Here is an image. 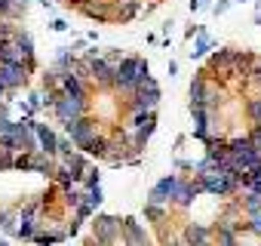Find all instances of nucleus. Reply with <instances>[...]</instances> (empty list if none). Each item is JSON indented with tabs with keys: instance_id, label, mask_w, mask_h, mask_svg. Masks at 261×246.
<instances>
[{
	"instance_id": "nucleus-29",
	"label": "nucleus",
	"mask_w": 261,
	"mask_h": 246,
	"mask_svg": "<svg viewBox=\"0 0 261 246\" xmlns=\"http://www.w3.org/2000/svg\"><path fill=\"white\" fill-rule=\"evenodd\" d=\"M0 16H4V19H16V13H13V0H0Z\"/></svg>"
},
{
	"instance_id": "nucleus-37",
	"label": "nucleus",
	"mask_w": 261,
	"mask_h": 246,
	"mask_svg": "<svg viewBox=\"0 0 261 246\" xmlns=\"http://www.w3.org/2000/svg\"><path fill=\"white\" fill-rule=\"evenodd\" d=\"M197 4H200V7H212V0H197Z\"/></svg>"
},
{
	"instance_id": "nucleus-9",
	"label": "nucleus",
	"mask_w": 261,
	"mask_h": 246,
	"mask_svg": "<svg viewBox=\"0 0 261 246\" xmlns=\"http://www.w3.org/2000/svg\"><path fill=\"white\" fill-rule=\"evenodd\" d=\"M86 65H89V80H95L98 86H111V71H114V65H111L105 56L86 59Z\"/></svg>"
},
{
	"instance_id": "nucleus-25",
	"label": "nucleus",
	"mask_w": 261,
	"mask_h": 246,
	"mask_svg": "<svg viewBox=\"0 0 261 246\" xmlns=\"http://www.w3.org/2000/svg\"><path fill=\"white\" fill-rule=\"evenodd\" d=\"M65 203L77 209V206L83 203V191H71V188H65Z\"/></svg>"
},
{
	"instance_id": "nucleus-33",
	"label": "nucleus",
	"mask_w": 261,
	"mask_h": 246,
	"mask_svg": "<svg viewBox=\"0 0 261 246\" xmlns=\"http://www.w3.org/2000/svg\"><path fill=\"white\" fill-rule=\"evenodd\" d=\"M71 151H74V148H71V139H59V154H65V157H68Z\"/></svg>"
},
{
	"instance_id": "nucleus-42",
	"label": "nucleus",
	"mask_w": 261,
	"mask_h": 246,
	"mask_svg": "<svg viewBox=\"0 0 261 246\" xmlns=\"http://www.w3.org/2000/svg\"><path fill=\"white\" fill-rule=\"evenodd\" d=\"M233 4H246V0H233Z\"/></svg>"
},
{
	"instance_id": "nucleus-38",
	"label": "nucleus",
	"mask_w": 261,
	"mask_h": 246,
	"mask_svg": "<svg viewBox=\"0 0 261 246\" xmlns=\"http://www.w3.org/2000/svg\"><path fill=\"white\" fill-rule=\"evenodd\" d=\"M4 222H7V212H0V228H4Z\"/></svg>"
},
{
	"instance_id": "nucleus-22",
	"label": "nucleus",
	"mask_w": 261,
	"mask_h": 246,
	"mask_svg": "<svg viewBox=\"0 0 261 246\" xmlns=\"http://www.w3.org/2000/svg\"><path fill=\"white\" fill-rule=\"evenodd\" d=\"M240 209H246V215H252V212H261V194L249 191V194H246V200L240 203Z\"/></svg>"
},
{
	"instance_id": "nucleus-40",
	"label": "nucleus",
	"mask_w": 261,
	"mask_h": 246,
	"mask_svg": "<svg viewBox=\"0 0 261 246\" xmlns=\"http://www.w3.org/2000/svg\"><path fill=\"white\" fill-rule=\"evenodd\" d=\"M68 4H83V0H68Z\"/></svg>"
},
{
	"instance_id": "nucleus-20",
	"label": "nucleus",
	"mask_w": 261,
	"mask_h": 246,
	"mask_svg": "<svg viewBox=\"0 0 261 246\" xmlns=\"http://www.w3.org/2000/svg\"><path fill=\"white\" fill-rule=\"evenodd\" d=\"M209 50H212V40H209V34L200 28V31H197V43H194V50H191V59H203Z\"/></svg>"
},
{
	"instance_id": "nucleus-8",
	"label": "nucleus",
	"mask_w": 261,
	"mask_h": 246,
	"mask_svg": "<svg viewBox=\"0 0 261 246\" xmlns=\"http://www.w3.org/2000/svg\"><path fill=\"white\" fill-rule=\"evenodd\" d=\"M34 136H37V151H43L46 157L59 154V136L46 127V123H34Z\"/></svg>"
},
{
	"instance_id": "nucleus-16",
	"label": "nucleus",
	"mask_w": 261,
	"mask_h": 246,
	"mask_svg": "<svg viewBox=\"0 0 261 246\" xmlns=\"http://www.w3.org/2000/svg\"><path fill=\"white\" fill-rule=\"evenodd\" d=\"M139 0H123V4H117L114 7V19H120V22H129V19H136L139 16Z\"/></svg>"
},
{
	"instance_id": "nucleus-7",
	"label": "nucleus",
	"mask_w": 261,
	"mask_h": 246,
	"mask_svg": "<svg viewBox=\"0 0 261 246\" xmlns=\"http://www.w3.org/2000/svg\"><path fill=\"white\" fill-rule=\"evenodd\" d=\"M117 231H120V222L114 218V215H98L95 218V228H92V240H98L101 246H111L114 240H117Z\"/></svg>"
},
{
	"instance_id": "nucleus-28",
	"label": "nucleus",
	"mask_w": 261,
	"mask_h": 246,
	"mask_svg": "<svg viewBox=\"0 0 261 246\" xmlns=\"http://www.w3.org/2000/svg\"><path fill=\"white\" fill-rule=\"evenodd\" d=\"M246 228H249L252 234H258V237H261V212H252V215H249V225H246Z\"/></svg>"
},
{
	"instance_id": "nucleus-24",
	"label": "nucleus",
	"mask_w": 261,
	"mask_h": 246,
	"mask_svg": "<svg viewBox=\"0 0 261 246\" xmlns=\"http://www.w3.org/2000/svg\"><path fill=\"white\" fill-rule=\"evenodd\" d=\"M13 157H16V151H10V148H0V173L13 169Z\"/></svg>"
},
{
	"instance_id": "nucleus-19",
	"label": "nucleus",
	"mask_w": 261,
	"mask_h": 246,
	"mask_svg": "<svg viewBox=\"0 0 261 246\" xmlns=\"http://www.w3.org/2000/svg\"><path fill=\"white\" fill-rule=\"evenodd\" d=\"M13 43L22 50V56H25V62L28 59H34V43H31V34L28 31H16V37H13Z\"/></svg>"
},
{
	"instance_id": "nucleus-34",
	"label": "nucleus",
	"mask_w": 261,
	"mask_h": 246,
	"mask_svg": "<svg viewBox=\"0 0 261 246\" xmlns=\"http://www.w3.org/2000/svg\"><path fill=\"white\" fill-rule=\"evenodd\" d=\"M77 215H80V218H89V215H92V206H89V203H80V206H77Z\"/></svg>"
},
{
	"instance_id": "nucleus-10",
	"label": "nucleus",
	"mask_w": 261,
	"mask_h": 246,
	"mask_svg": "<svg viewBox=\"0 0 261 246\" xmlns=\"http://www.w3.org/2000/svg\"><path fill=\"white\" fill-rule=\"evenodd\" d=\"M80 13H83L86 19H98V22H108V19H114L111 0H95V4H89V0H83V4H80Z\"/></svg>"
},
{
	"instance_id": "nucleus-12",
	"label": "nucleus",
	"mask_w": 261,
	"mask_h": 246,
	"mask_svg": "<svg viewBox=\"0 0 261 246\" xmlns=\"http://www.w3.org/2000/svg\"><path fill=\"white\" fill-rule=\"evenodd\" d=\"M197 194H200V182H197V185H194V182H178V191H175L172 200H175L181 209H188V206L197 200Z\"/></svg>"
},
{
	"instance_id": "nucleus-31",
	"label": "nucleus",
	"mask_w": 261,
	"mask_h": 246,
	"mask_svg": "<svg viewBox=\"0 0 261 246\" xmlns=\"http://www.w3.org/2000/svg\"><path fill=\"white\" fill-rule=\"evenodd\" d=\"M230 4H233V0H218V4H212V13H215V16H224V13L230 10Z\"/></svg>"
},
{
	"instance_id": "nucleus-1",
	"label": "nucleus",
	"mask_w": 261,
	"mask_h": 246,
	"mask_svg": "<svg viewBox=\"0 0 261 246\" xmlns=\"http://www.w3.org/2000/svg\"><path fill=\"white\" fill-rule=\"evenodd\" d=\"M43 102H46V108H53V114L59 117V123H71V120L83 117L86 108H89V99L86 95H65L59 86L49 89Z\"/></svg>"
},
{
	"instance_id": "nucleus-36",
	"label": "nucleus",
	"mask_w": 261,
	"mask_h": 246,
	"mask_svg": "<svg viewBox=\"0 0 261 246\" xmlns=\"http://www.w3.org/2000/svg\"><path fill=\"white\" fill-rule=\"evenodd\" d=\"M7 92H10V89H7V86H4V80H0V99H4V95H7Z\"/></svg>"
},
{
	"instance_id": "nucleus-23",
	"label": "nucleus",
	"mask_w": 261,
	"mask_h": 246,
	"mask_svg": "<svg viewBox=\"0 0 261 246\" xmlns=\"http://www.w3.org/2000/svg\"><path fill=\"white\" fill-rule=\"evenodd\" d=\"M145 218H151V222H163V218H166V209H163L160 203H145Z\"/></svg>"
},
{
	"instance_id": "nucleus-17",
	"label": "nucleus",
	"mask_w": 261,
	"mask_h": 246,
	"mask_svg": "<svg viewBox=\"0 0 261 246\" xmlns=\"http://www.w3.org/2000/svg\"><path fill=\"white\" fill-rule=\"evenodd\" d=\"M108 145H111V139H105V136H98V133H95V136L80 148V151H86V154H92V157H105V154H108Z\"/></svg>"
},
{
	"instance_id": "nucleus-26",
	"label": "nucleus",
	"mask_w": 261,
	"mask_h": 246,
	"mask_svg": "<svg viewBox=\"0 0 261 246\" xmlns=\"http://www.w3.org/2000/svg\"><path fill=\"white\" fill-rule=\"evenodd\" d=\"M218 246H237V234H233V231L218 228Z\"/></svg>"
},
{
	"instance_id": "nucleus-32",
	"label": "nucleus",
	"mask_w": 261,
	"mask_h": 246,
	"mask_svg": "<svg viewBox=\"0 0 261 246\" xmlns=\"http://www.w3.org/2000/svg\"><path fill=\"white\" fill-rule=\"evenodd\" d=\"M249 74H252V80L261 86V62H252V68H249Z\"/></svg>"
},
{
	"instance_id": "nucleus-11",
	"label": "nucleus",
	"mask_w": 261,
	"mask_h": 246,
	"mask_svg": "<svg viewBox=\"0 0 261 246\" xmlns=\"http://www.w3.org/2000/svg\"><path fill=\"white\" fill-rule=\"evenodd\" d=\"M123 234H126V243L129 246H148V234L139 228L136 218H123Z\"/></svg>"
},
{
	"instance_id": "nucleus-5",
	"label": "nucleus",
	"mask_w": 261,
	"mask_h": 246,
	"mask_svg": "<svg viewBox=\"0 0 261 246\" xmlns=\"http://www.w3.org/2000/svg\"><path fill=\"white\" fill-rule=\"evenodd\" d=\"M0 80L13 92L28 80V62H0Z\"/></svg>"
},
{
	"instance_id": "nucleus-21",
	"label": "nucleus",
	"mask_w": 261,
	"mask_h": 246,
	"mask_svg": "<svg viewBox=\"0 0 261 246\" xmlns=\"http://www.w3.org/2000/svg\"><path fill=\"white\" fill-rule=\"evenodd\" d=\"M233 62V50H218L212 59H209V71H221V68H230Z\"/></svg>"
},
{
	"instance_id": "nucleus-14",
	"label": "nucleus",
	"mask_w": 261,
	"mask_h": 246,
	"mask_svg": "<svg viewBox=\"0 0 261 246\" xmlns=\"http://www.w3.org/2000/svg\"><path fill=\"white\" fill-rule=\"evenodd\" d=\"M59 89H62L65 95H86V83H83L80 77H74L71 71H68V74H62V80H59Z\"/></svg>"
},
{
	"instance_id": "nucleus-18",
	"label": "nucleus",
	"mask_w": 261,
	"mask_h": 246,
	"mask_svg": "<svg viewBox=\"0 0 261 246\" xmlns=\"http://www.w3.org/2000/svg\"><path fill=\"white\" fill-rule=\"evenodd\" d=\"M206 89H209L206 77H203V74L194 77V80H191V105H206Z\"/></svg>"
},
{
	"instance_id": "nucleus-15",
	"label": "nucleus",
	"mask_w": 261,
	"mask_h": 246,
	"mask_svg": "<svg viewBox=\"0 0 261 246\" xmlns=\"http://www.w3.org/2000/svg\"><path fill=\"white\" fill-rule=\"evenodd\" d=\"M53 157H46L43 151H31V169L28 173H43V176H53Z\"/></svg>"
},
{
	"instance_id": "nucleus-30",
	"label": "nucleus",
	"mask_w": 261,
	"mask_h": 246,
	"mask_svg": "<svg viewBox=\"0 0 261 246\" xmlns=\"http://www.w3.org/2000/svg\"><path fill=\"white\" fill-rule=\"evenodd\" d=\"M249 142H252V148L261 154V127H255V130L249 133Z\"/></svg>"
},
{
	"instance_id": "nucleus-6",
	"label": "nucleus",
	"mask_w": 261,
	"mask_h": 246,
	"mask_svg": "<svg viewBox=\"0 0 261 246\" xmlns=\"http://www.w3.org/2000/svg\"><path fill=\"white\" fill-rule=\"evenodd\" d=\"M178 182H181L178 176H163V179L151 188L148 203H160V206H163V203H169V200L175 197V191H178Z\"/></svg>"
},
{
	"instance_id": "nucleus-35",
	"label": "nucleus",
	"mask_w": 261,
	"mask_h": 246,
	"mask_svg": "<svg viewBox=\"0 0 261 246\" xmlns=\"http://www.w3.org/2000/svg\"><path fill=\"white\" fill-rule=\"evenodd\" d=\"M53 31H68V22H65V19H56V22H53Z\"/></svg>"
},
{
	"instance_id": "nucleus-13",
	"label": "nucleus",
	"mask_w": 261,
	"mask_h": 246,
	"mask_svg": "<svg viewBox=\"0 0 261 246\" xmlns=\"http://www.w3.org/2000/svg\"><path fill=\"white\" fill-rule=\"evenodd\" d=\"M209 240H212L209 228H203V225H188L185 243H181V246H209Z\"/></svg>"
},
{
	"instance_id": "nucleus-2",
	"label": "nucleus",
	"mask_w": 261,
	"mask_h": 246,
	"mask_svg": "<svg viewBox=\"0 0 261 246\" xmlns=\"http://www.w3.org/2000/svg\"><path fill=\"white\" fill-rule=\"evenodd\" d=\"M142 80V71H139V56H123L114 71H111V86L117 92H133Z\"/></svg>"
},
{
	"instance_id": "nucleus-43",
	"label": "nucleus",
	"mask_w": 261,
	"mask_h": 246,
	"mask_svg": "<svg viewBox=\"0 0 261 246\" xmlns=\"http://www.w3.org/2000/svg\"><path fill=\"white\" fill-rule=\"evenodd\" d=\"M0 246H7V243H0Z\"/></svg>"
},
{
	"instance_id": "nucleus-41",
	"label": "nucleus",
	"mask_w": 261,
	"mask_h": 246,
	"mask_svg": "<svg viewBox=\"0 0 261 246\" xmlns=\"http://www.w3.org/2000/svg\"><path fill=\"white\" fill-rule=\"evenodd\" d=\"M166 246H181V243H166Z\"/></svg>"
},
{
	"instance_id": "nucleus-3",
	"label": "nucleus",
	"mask_w": 261,
	"mask_h": 246,
	"mask_svg": "<svg viewBox=\"0 0 261 246\" xmlns=\"http://www.w3.org/2000/svg\"><path fill=\"white\" fill-rule=\"evenodd\" d=\"M157 105H160V86H157V80L148 74V77H142L139 86L133 89V102H129V108H133V111H154Z\"/></svg>"
},
{
	"instance_id": "nucleus-27",
	"label": "nucleus",
	"mask_w": 261,
	"mask_h": 246,
	"mask_svg": "<svg viewBox=\"0 0 261 246\" xmlns=\"http://www.w3.org/2000/svg\"><path fill=\"white\" fill-rule=\"evenodd\" d=\"M80 182H83L86 188H95V185H98V169H89V166H86V173H83Z\"/></svg>"
},
{
	"instance_id": "nucleus-39",
	"label": "nucleus",
	"mask_w": 261,
	"mask_h": 246,
	"mask_svg": "<svg viewBox=\"0 0 261 246\" xmlns=\"http://www.w3.org/2000/svg\"><path fill=\"white\" fill-rule=\"evenodd\" d=\"M86 246H101V243H98V240H89V243H86Z\"/></svg>"
},
{
	"instance_id": "nucleus-4",
	"label": "nucleus",
	"mask_w": 261,
	"mask_h": 246,
	"mask_svg": "<svg viewBox=\"0 0 261 246\" xmlns=\"http://www.w3.org/2000/svg\"><path fill=\"white\" fill-rule=\"evenodd\" d=\"M65 133H68V139H71V145H74V148H83V145L95 136V120H92L89 114H83V117H77V120L65 123Z\"/></svg>"
}]
</instances>
